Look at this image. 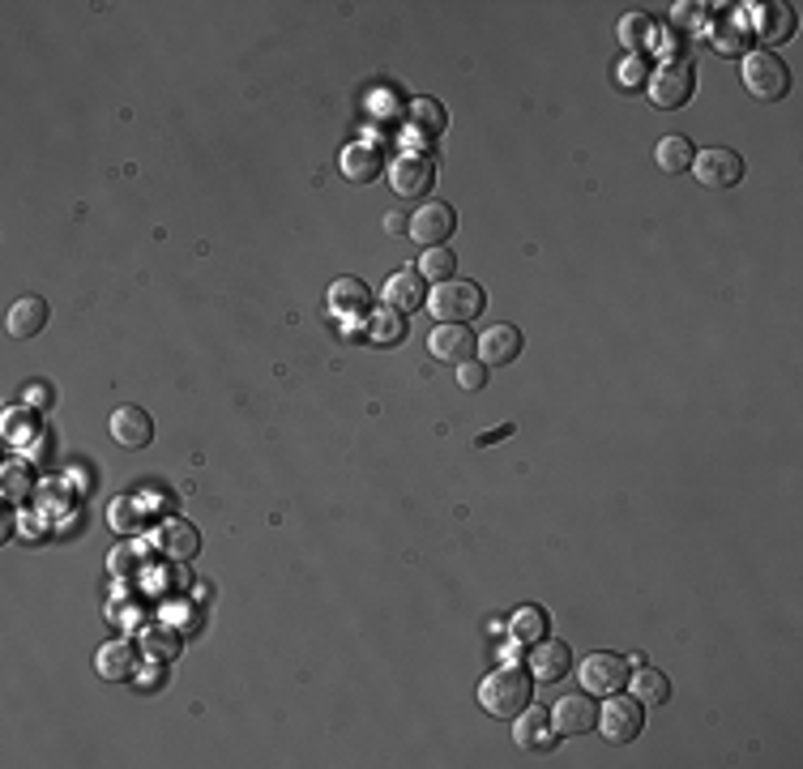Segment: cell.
I'll return each mask as SVG.
<instances>
[{"label": "cell", "mask_w": 803, "mask_h": 769, "mask_svg": "<svg viewBox=\"0 0 803 769\" xmlns=\"http://www.w3.org/2000/svg\"><path fill=\"white\" fill-rule=\"evenodd\" d=\"M534 684H530V675L518 671V667H500V671H491L488 680L479 684V705L488 710L491 718H518L525 705H530V693Z\"/></svg>", "instance_id": "cell-1"}, {"label": "cell", "mask_w": 803, "mask_h": 769, "mask_svg": "<svg viewBox=\"0 0 803 769\" xmlns=\"http://www.w3.org/2000/svg\"><path fill=\"white\" fill-rule=\"evenodd\" d=\"M427 308H432V316H441V321H457V325H466V321L484 316L488 295H484V286H479V282L449 279V282H436V291H432Z\"/></svg>", "instance_id": "cell-2"}, {"label": "cell", "mask_w": 803, "mask_h": 769, "mask_svg": "<svg viewBox=\"0 0 803 769\" xmlns=\"http://www.w3.org/2000/svg\"><path fill=\"white\" fill-rule=\"evenodd\" d=\"M744 90L761 104H778L791 90V69L778 52H752L744 56Z\"/></svg>", "instance_id": "cell-3"}, {"label": "cell", "mask_w": 803, "mask_h": 769, "mask_svg": "<svg viewBox=\"0 0 803 769\" xmlns=\"http://www.w3.org/2000/svg\"><path fill=\"white\" fill-rule=\"evenodd\" d=\"M645 90H650V104L654 107L680 111V107L693 99V90H697V73H693L688 61H663L659 69L650 73Z\"/></svg>", "instance_id": "cell-4"}, {"label": "cell", "mask_w": 803, "mask_h": 769, "mask_svg": "<svg viewBox=\"0 0 803 769\" xmlns=\"http://www.w3.org/2000/svg\"><path fill=\"white\" fill-rule=\"evenodd\" d=\"M629 675H632L629 659H625V654H611V650H598V654L582 659V667H577V680H582V689H586L590 697L625 693V689H629Z\"/></svg>", "instance_id": "cell-5"}, {"label": "cell", "mask_w": 803, "mask_h": 769, "mask_svg": "<svg viewBox=\"0 0 803 769\" xmlns=\"http://www.w3.org/2000/svg\"><path fill=\"white\" fill-rule=\"evenodd\" d=\"M645 727V705L637 697H625V693H611L607 705L598 710V727L594 732H603L607 744H632L637 735Z\"/></svg>", "instance_id": "cell-6"}, {"label": "cell", "mask_w": 803, "mask_h": 769, "mask_svg": "<svg viewBox=\"0 0 803 769\" xmlns=\"http://www.w3.org/2000/svg\"><path fill=\"white\" fill-rule=\"evenodd\" d=\"M693 175H697L701 188H735L748 175V163L731 145H709L693 159Z\"/></svg>", "instance_id": "cell-7"}, {"label": "cell", "mask_w": 803, "mask_h": 769, "mask_svg": "<svg viewBox=\"0 0 803 769\" xmlns=\"http://www.w3.org/2000/svg\"><path fill=\"white\" fill-rule=\"evenodd\" d=\"M457 231V214L445 202H423L420 210L411 214V240L423 248H441Z\"/></svg>", "instance_id": "cell-8"}, {"label": "cell", "mask_w": 803, "mask_h": 769, "mask_svg": "<svg viewBox=\"0 0 803 769\" xmlns=\"http://www.w3.org/2000/svg\"><path fill=\"white\" fill-rule=\"evenodd\" d=\"M475 347H479V338L470 334V325H457V321H441L427 334V350L436 364H466V359H475Z\"/></svg>", "instance_id": "cell-9"}, {"label": "cell", "mask_w": 803, "mask_h": 769, "mask_svg": "<svg viewBox=\"0 0 803 769\" xmlns=\"http://www.w3.org/2000/svg\"><path fill=\"white\" fill-rule=\"evenodd\" d=\"M432 184H436V167L427 154H398V163L389 167V188L398 197H427Z\"/></svg>", "instance_id": "cell-10"}, {"label": "cell", "mask_w": 803, "mask_h": 769, "mask_svg": "<svg viewBox=\"0 0 803 769\" xmlns=\"http://www.w3.org/2000/svg\"><path fill=\"white\" fill-rule=\"evenodd\" d=\"M525 663H530V675H534L539 684H556V680H564V675L573 671V650H568L564 641L539 637V641H530Z\"/></svg>", "instance_id": "cell-11"}, {"label": "cell", "mask_w": 803, "mask_h": 769, "mask_svg": "<svg viewBox=\"0 0 803 769\" xmlns=\"http://www.w3.org/2000/svg\"><path fill=\"white\" fill-rule=\"evenodd\" d=\"M594 727H598V705L586 689L556 701V710H552V732L556 735H586Z\"/></svg>", "instance_id": "cell-12"}, {"label": "cell", "mask_w": 803, "mask_h": 769, "mask_svg": "<svg viewBox=\"0 0 803 769\" xmlns=\"http://www.w3.org/2000/svg\"><path fill=\"white\" fill-rule=\"evenodd\" d=\"M138 646L133 641H107L99 646V654H95V671H99V680L107 684H129L133 675H138Z\"/></svg>", "instance_id": "cell-13"}, {"label": "cell", "mask_w": 803, "mask_h": 769, "mask_svg": "<svg viewBox=\"0 0 803 769\" xmlns=\"http://www.w3.org/2000/svg\"><path fill=\"white\" fill-rule=\"evenodd\" d=\"M522 355V329L518 325H491L484 329L479 347H475V359H484L488 368H504Z\"/></svg>", "instance_id": "cell-14"}, {"label": "cell", "mask_w": 803, "mask_h": 769, "mask_svg": "<svg viewBox=\"0 0 803 769\" xmlns=\"http://www.w3.org/2000/svg\"><path fill=\"white\" fill-rule=\"evenodd\" d=\"M154 548L167 560H193L202 552V534H197V526L167 518V522L154 526Z\"/></svg>", "instance_id": "cell-15"}, {"label": "cell", "mask_w": 803, "mask_h": 769, "mask_svg": "<svg viewBox=\"0 0 803 769\" xmlns=\"http://www.w3.org/2000/svg\"><path fill=\"white\" fill-rule=\"evenodd\" d=\"M513 723H518V727H513V739H518V748H522V752H543V748H552V744H556L552 714H547L543 705H525Z\"/></svg>", "instance_id": "cell-16"}, {"label": "cell", "mask_w": 803, "mask_h": 769, "mask_svg": "<svg viewBox=\"0 0 803 769\" xmlns=\"http://www.w3.org/2000/svg\"><path fill=\"white\" fill-rule=\"evenodd\" d=\"M111 441L120 450H145L154 441V420L141 411V407H120L111 415Z\"/></svg>", "instance_id": "cell-17"}, {"label": "cell", "mask_w": 803, "mask_h": 769, "mask_svg": "<svg viewBox=\"0 0 803 769\" xmlns=\"http://www.w3.org/2000/svg\"><path fill=\"white\" fill-rule=\"evenodd\" d=\"M329 313L343 321H363L372 313V291L359 279H334L329 286Z\"/></svg>", "instance_id": "cell-18"}, {"label": "cell", "mask_w": 803, "mask_h": 769, "mask_svg": "<svg viewBox=\"0 0 803 769\" xmlns=\"http://www.w3.org/2000/svg\"><path fill=\"white\" fill-rule=\"evenodd\" d=\"M47 316H52V308H47V300H39V295H22L13 308H9V316H4V329L13 334V338H35V334H43V325H47Z\"/></svg>", "instance_id": "cell-19"}, {"label": "cell", "mask_w": 803, "mask_h": 769, "mask_svg": "<svg viewBox=\"0 0 803 769\" xmlns=\"http://www.w3.org/2000/svg\"><path fill=\"white\" fill-rule=\"evenodd\" d=\"M381 167L384 159L377 141H350L347 150H343V175L355 180V184H372L381 175Z\"/></svg>", "instance_id": "cell-20"}, {"label": "cell", "mask_w": 803, "mask_h": 769, "mask_svg": "<svg viewBox=\"0 0 803 769\" xmlns=\"http://www.w3.org/2000/svg\"><path fill=\"white\" fill-rule=\"evenodd\" d=\"M406 313H398V308H389V304H381V308H372V313L363 316V334H368V343L372 347H398L402 338H406Z\"/></svg>", "instance_id": "cell-21"}, {"label": "cell", "mask_w": 803, "mask_h": 769, "mask_svg": "<svg viewBox=\"0 0 803 769\" xmlns=\"http://www.w3.org/2000/svg\"><path fill=\"white\" fill-rule=\"evenodd\" d=\"M384 304L398 313H415L420 304H427V286H423L420 270H402L384 282Z\"/></svg>", "instance_id": "cell-22"}, {"label": "cell", "mask_w": 803, "mask_h": 769, "mask_svg": "<svg viewBox=\"0 0 803 769\" xmlns=\"http://www.w3.org/2000/svg\"><path fill=\"white\" fill-rule=\"evenodd\" d=\"M629 689L641 705H666V697H671V680L659 667H637L629 675Z\"/></svg>", "instance_id": "cell-23"}, {"label": "cell", "mask_w": 803, "mask_h": 769, "mask_svg": "<svg viewBox=\"0 0 803 769\" xmlns=\"http://www.w3.org/2000/svg\"><path fill=\"white\" fill-rule=\"evenodd\" d=\"M406 120H411V129H415L420 138H441V133H445V124H449L445 107L436 104V99H415L411 111H406Z\"/></svg>", "instance_id": "cell-24"}, {"label": "cell", "mask_w": 803, "mask_h": 769, "mask_svg": "<svg viewBox=\"0 0 803 769\" xmlns=\"http://www.w3.org/2000/svg\"><path fill=\"white\" fill-rule=\"evenodd\" d=\"M654 159H659V172H666V175H680V172H688L693 167V141L688 138H663L659 141V150H654Z\"/></svg>", "instance_id": "cell-25"}, {"label": "cell", "mask_w": 803, "mask_h": 769, "mask_svg": "<svg viewBox=\"0 0 803 769\" xmlns=\"http://www.w3.org/2000/svg\"><path fill=\"white\" fill-rule=\"evenodd\" d=\"M420 274L432 282H449L457 279V252L454 248H423V261H420Z\"/></svg>", "instance_id": "cell-26"}, {"label": "cell", "mask_w": 803, "mask_h": 769, "mask_svg": "<svg viewBox=\"0 0 803 769\" xmlns=\"http://www.w3.org/2000/svg\"><path fill=\"white\" fill-rule=\"evenodd\" d=\"M513 637L518 641H539V637H547V611L543 607H522L518 616H513Z\"/></svg>", "instance_id": "cell-27"}, {"label": "cell", "mask_w": 803, "mask_h": 769, "mask_svg": "<svg viewBox=\"0 0 803 769\" xmlns=\"http://www.w3.org/2000/svg\"><path fill=\"white\" fill-rule=\"evenodd\" d=\"M795 31V13L786 4L778 9H766V43H782V39Z\"/></svg>", "instance_id": "cell-28"}, {"label": "cell", "mask_w": 803, "mask_h": 769, "mask_svg": "<svg viewBox=\"0 0 803 769\" xmlns=\"http://www.w3.org/2000/svg\"><path fill=\"white\" fill-rule=\"evenodd\" d=\"M645 39H650V22H645L641 13H629V18L620 22V43H625L632 56H637V52L645 47Z\"/></svg>", "instance_id": "cell-29"}, {"label": "cell", "mask_w": 803, "mask_h": 769, "mask_svg": "<svg viewBox=\"0 0 803 769\" xmlns=\"http://www.w3.org/2000/svg\"><path fill=\"white\" fill-rule=\"evenodd\" d=\"M457 384H462V389H470V393H475V389H484V384H488V364H484V359H466V364H457Z\"/></svg>", "instance_id": "cell-30"}, {"label": "cell", "mask_w": 803, "mask_h": 769, "mask_svg": "<svg viewBox=\"0 0 803 769\" xmlns=\"http://www.w3.org/2000/svg\"><path fill=\"white\" fill-rule=\"evenodd\" d=\"M145 650H150L159 663H167V659L180 654V637H175V632H150V637H145Z\"/></svg>", "instance_id": "cell-31"}, {"label": "cell", "mask_w": 803, "mask_h": 769, "mask_svg": "<svg viewBox=\"0 0 803 769\" xmlns=\"http://www.w3.org/2000/svg\"><path fill=\"white\" fill-rule=\"evenodd\" d=\"M133 526H138V505H129V500L120 496V500L111 505V530L124 534V530H133Z\"/></svg>", "instance_id": "cell-32"}, {"label": "cell", "mask_w": 803, "mask_h": 769, "mask_svg": "<svg viewBox=\"0 0 803 769\" xmlns=\"http://www.w3.org/2000/svg\"><path fill=\"white\" fill-rule=\"evenodd\" d=\"M620 82H625L629 90H637L641 82H650V73H645V61H641V56H632V61H625V69H620Z\"/></svg>", "instance_id": "cell-33"}, {"label": "cell", "mask_w": 803, "mask_h": 769, "mask_svg": "<svg viewBox=\"0 0 803 769\" xmlns=\"http://www.w3.org/2000/svg\"><path fill=\"white\" fill-rule=\"evenodd\" d=\"M384 231H389V236H402V231H411V218H402V214H389V218H384Z\"/></svg>", "instance_id": "cell-34"}, {"label": "cell", "mask_w": 803, "mask_h": 769, "mask_svg": "<svg viewBox=\"0 0 803 769\" xmlns=\"http://www.w3.org/2000/svg\"><path fill=\"white\" fill-rule=\"evenodd\" d=\"M513 427H496V432H488V436H479V445H491V441H500V436H509Z\"/></svg>", "instance_id": "cell-35"}, {"label": "cell", "mask_w": 803, "mask_h": 769, "mask_svg": "<svg viewBox=\"0 0 803 769\" xmlns=\"http://www.w3.org/2000/svg\"><path fill=\"white\" fill-rule=\"evenodd\" d=\"M31 402H39V407H47V389H43V381H39V389H31Z\"/></svg>", "instance_id": "cell-36"}]
</instances>
